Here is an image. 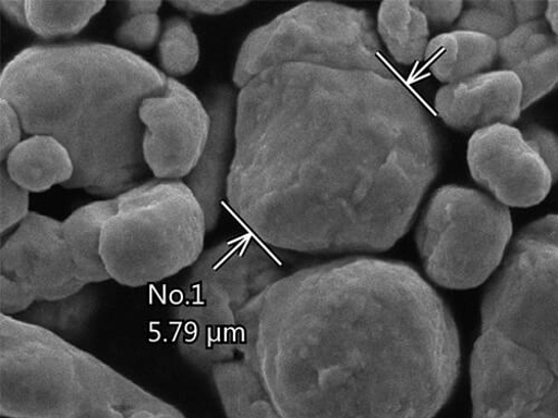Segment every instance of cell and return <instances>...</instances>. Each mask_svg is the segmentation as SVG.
Returning <instances> with one entry per match:
<instances>
[{
  "mask_svg": "<svg viewBox=\"0 0 558 418\" xmlns=\"http://www.w3.org/2000/svg\"><path fill=\"white\" fill-rule=\"evenodd\" d=\"M546 4L536 0L470 2L463 9L456 29L483 34L499 41L520 26L543 19Z\"/></svg>",
  "mask_w": 558,
  "mask_h": 418,
  "instance_id": "23",
  "label": "cell"
},
{
  "mask_svg": "<svg viewBox=\"0 0 558 418\" xmlns=\"http://www.w3.org/2000/svg\"><path fill=\"white\" fill-rule=\"evenodd\" d=\"M435 106L448 126L475 133L517 122L523 111V87L513 72H486L444 86Z\"/></svg>",
  "mask_w": 558,
  "mask_h": 418,
  "instance_id": "15",
  "label": "cell"
},
{
  "mask_svg": "<svg viewBox=\"0 0 558 418\" xmlns=\"http://www.w3.org/2000/svg\"><path fill=\"white\" fill-rule=\"evenodd\" d=\"M158 14L132 16L117 30V40L125 48L148 50L158 41L161 34Z\"/></svg>",
  "mask_w": 558,
  "mask_h": 418,
  "instance_id": "28",
  "label": "cell"
},
{
  "mask_svg": "<svg viewBox=\"0 0 558 418\" xmlns=\"http://www.w3.org/2000/svg\"><path fill=\"white\" fill-rule=\"evenodd\" d=\"M31 213L29 193L21 187L2 165L0 174V230L2 235L17 228Z\"/></svg>",
  "mask_w": 558,
  "mask_h": 418,
  "instance_id": "27",
  "label": "cell"
},
{
  "mask_svg": "<svg viewBox=\"0 0 558 418\" xmlns=\"http://www.w3.org/2000/svg\"><path fill=\"white\" fill-rule=\"evenodd\" d=\"M117 205V198L92 202L62 221L65 243L85 286L111 281L101 245L105 224L116 212Z\"/></svg>",
  "mask_w": 558,
  "mask_h": 418,
  "instance_id": "20",
  "label": "cell"
},
{
  "mask_svg": "<svg viewBox=\"0 0 558 418\" xmlns=\"http://www.w3.org/2000/svg\"><path fill=\"white\" fill-rule=\"evenodd\" d=\"M523 133L526 143L548 169L553 182L558 181V134L538 125H531Z\"/></svg>",
  "mask_w": 558,
  "mask_h": 418,
  "instance_id": "29",
  "label": "cell"
},
{
  "mask_svg": "<svg viewBox=\"0 0 558 418\" xmlns=\"http://www.w3.org/2000/svg\"><path fill=\"white\" fill-rule=\"evenodd\" d=\"M174 308V344L191 365L211 371L238 357L239 315L209 285L189 279Z\"/></svg>",
  "mask_w": 558,
  "mask_h": 418,
  "instance_id": "13",
  "label": "cell"
},
{
  "mask_svg": "<svg viewBox=\"0 0 558 418\" xmlns=\"http://www.w3.org/2000/svg\"><path fill=\"white\" fill-rule=\"evenodd\" d=\"M77 351L38 324L0 315V414L70 418L80 392Z\"/></svg>",
  "mask_w": 558,
  "mask_h": 418,
  "instance_id": "8",
  "label": "cell"
},
{
  "mask_svg": "<svg viewBox=\"0 0 558 418\" xmlns=\"http://www.w3.org/2000/svg\"><path fill=\"white\" fill-rule=\"evenodd\" d=\"M36 304L35 297L27 290L12 279L0 275V315L16 317Z\"/></svg>",
  "mask_w": 558,
  "mask_h": 418,
  "instance_id": "31",
  "label": "cell"
},
{
  "mask_svg": "<svg viewBox=\"0 0 558 418\" xmlns=\"http://www.w3.org/2000/svg\"><path fill=\"white\" fill-rule=\"evenodd\" d=\"M498 59L522 83L523 111L558 88V38L544 17L499 40Z\"/></svg>",
  "mask_w": 558,
  "mask_h": 418,
  "instance_id": "18",
  "label": "cell"
},
{
  "mask_svg": "<svg viewBox=\"0 0 558 418\" xmlns=\"http://www.w3.org/2000/svg\"><path fill=\"white\" fill-rule=\"evenodd\" d=\"M482 330L532 352L558 374V214L510 244L482 305Z\"/></svg>",
  "mask_w": 558,
  "mask_h": 418,
  "instance_id": "6",
  "label": "cell"
},
{
  "mask_svg": "<svg viewBox=\"0 0 558 418\" xmlns=\"http://www.w3.org/2000/svg\"><path fill=\"white\" fill-rule=\"evenodd\" d=\"M101 251L111 281L143 288L194 267L204 254V211L187 184L149 180L117 198Z\"/></svg>",
  "mask_w": 558,
  "mask_h": 418,
  "instance_id": "4",
  "label": "cell"
},
{
  "mask_svg": "<svg viewBox=\"0 0 558 418\" xmlns=\"http://www.w3.org/2000/svg\"><path fill=\"white\" fill-rule=\"evenodd\" d=\"M378 34L390 56L402 65L425 59L430 25L414 2H384L378 13Z\"/></svg>",
  "mask_w": 558,
  "mask_h": 418,
  "instance_id": "22",
  "label": "cell"
},
{
  "mask_svg": "<svg viewBox=\"0 0 558 418\" xmlns=\"http://www.w3.org/2000/svg\"><path fill=\"white\" fill-rule=\"evenodd\" d=\"M232 210L266 245L376 254L411 228L440 167L430 115L392 75L269 69L238 96Z\"/></svg>",
  "mask_w": 558,
  "mask_h": 418,
  "instance_id": "1",
  "label": "cell"
},
{
  "mask_svg": "<svg viewBox=\"0 0 558 418\" xmlns=\"http://www.w3.org/2000/svg\"><path fill=\"white\" fill-rule=\"evenodd\" d=\"M162 5L160 0H131L126 3L130 16L157 14Z\"/></svg>",
  "mask_w": 558,
  "mask_h": 418,
  "instance_id": "35",
  "label": "cell"
},
{
  "mask_svg": "<svg viewBox=\"0 0 558 418\" xmlns=\"http://www.w3.org/2000/svg\"><path fill=\"white\" fill-rule=\"evenodd\" d=\"M291 272L286 260L254 238L242 236L204 251L190 279L213 287L240 317L256 298Z\"/></svg>",
  "mask_w": 558,
  "mask_h": 418,
  "instance_id": "14",
  "label": "cell"
},
{
  "mask_svg": "<svg viewBox=\"0 0 558 418\" xmlns=\"http://www.w3.org/2000/svg\"><path fill=\"white\" fill-rule=\"evenodd\" d=\"M544 16L551 32L558 38V2H547Z\"/></svg>",
  "mask_w": 558,
  "mask_h": 418,
  "instance_id": "36",
  "label": "cell"
},
{
  "mask_svg": "<svg viewBox=\"0 0 558 418\" xmlns=\"http://www.w3.org/2000/svg\"><path fill=\"white\" fill-rule=\"evenodd\" d=\"M0 275L23 286L37 303L62 300L86 287L77 276L62 221L37 212L28 214L0 250Z\"/></svg>",
  "mask_w": 558,
  "mask_h": 418,
  "instance_id": "12",
  "label": "cell"
},
{
  "mask_svg": "<svg viewBox=\"0 0 558 418\" xmlns=\"http://www.w3.org/2000/svg\"><path fill=\"white\" fill-rule=\"evenodd\" d=\"M473 418H558V374L532 352L484 331L471 361Z\"/></svg>",
  "mask_w": 558,
  "mask_h": 418,
  "instance_id": "9",
  "label": "cell"
},
{
  "mask_svg": "<svg viewBox=\"0 0 558 418\" xmlns=\"http://www.w3.org/2000/svg\"><path fill=\"white\" fill-rule=\"evenodd\" d=\"M203 103L210 116V131L205 149L185 184L199 202L207 230L216 228L232 160L235 156L238 96L234 88L219 84L208 88Z\"/></svg>",
  "mask_w": 558,
  "mask_h": 418,
  "instance_id": "16",
  "label": "cell"
},
{
  "mask_svg": "<svg viewBox=\"0 0 558 418\" xmlns=\"http://www.w3.org/2000/svg\"><path fill=\"white\" fill-rule=\"evenodd\" d=\"M468 160L473 179L506 207H534L548 196L554 183L523 133L511 125L475 132Z\"/></svg>",
  "mask_w": 558,
  "mask_h": 418,
  "instance_id": "11",
  "label": "cell"
},
{
  "mask_svg": "<svg viewBox=\"0 0 558 418\" xmlns=\"http://www.w3.org/2000/svg\"><path fill=\"white\" fill-rule=\"evenodd\" d=\"M159 57L163 71L174 77L192 73L201 58L197 35L189 21L170 19L159 40Z\"/></svg>",
  "mask_w": 558,
  "mask_h": 418,
  "instance_id": "25",
  "label": "cell"
},
{
  "mask_svg": "<svg viewBox=\"0 0 558 418\" xmlns=\"http://www.w3.org/2000/svg\"><path fill=\"white\" fill-rule=\"evenodd\" d=\"M497 59V40L459 29L433 38L425 56L430 72L446 85L488 72Z\"/></svg>",
  "mask_w": 558,
  "mask_h": 418,
  "instance_id": "19",
  "label": "cell"
},
{
  "mask_svg": "<svg viewBox=\"0 0 558 418\" xmlns=\"http://www.w3.org/2000/svg\"><path fill=\"white\" fill-rule=\"evenodd\" d=\"M167 81L114 45H34L4 67L0 96L17 111L25 133L53 136L66 148L74 175L64 188L114 199L151 172L140 108L161 95Z\"/></svg>",
  "mask_w": 558,
  "mask_h": 418,
  "instance_id": "3",
  "label": "cell"
},
{
  "mask_svg": "<svg viewBox=\"0 0 558 418\" xmlns=\"http://www.w3.org/2000/svg\"><path fill=\"white\" fill-rule=\"evenodd\" d=\"M22 120L14 107L0 99V157L7 161L10 153L22 143Z\"/></svg>",
  "mask_w": 558,
  "mask_h": 418,
  "instance_id": "30",
  "label": "cell"
},
{
  "mask_svg": "<svg viewBox=\"0 0 558 418\" xmlns=\"http://www.w3.org/2000/svg\"><path fill=\"white\" fill-rule=\"evenodd\" d=\"M83 291L72 297L48 303H37L34 318L29 321L59 335V331L77 329L92 312V302L83 297Z\"/></svg>",
  "mask_w": 558,
  "mask_h": 418,
  "instance_id": "26",
  "label": "cell"
},
{
  "mask_svg": "<svg viewBox=\"0 0 558 418\" xmlns=\"http://www.w3.org/2000/svg\"><path fill=\"white\" fill-rule=\"evenodd\" d=\"M415 7L426 16L430 27L446 28L458 22L462 11L461 2H436V0H425V2H414Z\"/></svg>",
  "mask_w": 558,
  "mask_h": 418,
  "instance_id": "32",
  "label": "cell"
},
{
  "mask_svg": "<svg viewBox=\"0 0 558 418\" xmlns=\"http://www.w3.org/2000/svg\"><path fill=\"white\" fill-rule=\"evenodd\" d=\"M227 418H435L461 349L439 294L411 266L353 257L292 271L239 317Z\"/></svg>",
  "mask_w": 558,
  "mask_h": 418,
  "instance_id": "2",
  "label": "cell"
},
{
  "mask_svg": "<svg viewBox=\"0 0 558 418\" xmlns=\"http://www.w3.org/2000/svg\"><path fill=\"white\" fill-rule=\"evenodd\" d=\"M0 9H2L5 17L13 24L28 28L26 0H2Z\"/></svg>",
  "mask_w": 558,
  "mask_h": 418,
  "instance_id": "34",
  "label": "cell"
},
{
  "mask_svg": "<svg viewBox=\"0 0 558 418\" xmlns=\"http://www.w3.org/2000/svg\"><path fill=\"white\" fill-rule=\"evenodd\" d=\"M80 392L70 418H185L174 405L78 348Z\"/></svg>",
  "mask_w": 558,
  "mask_h": 418,
  "instance_id": "17",
  "label": "cell"
},
{
  "mask_svg": "<svg viewBox=\"0 0 558 418\" xmlns=\"http://www.w3.org/2000/svg\"><path fill=\"white\" fill-rule=\"evenodd\" d=\"M511 237L508 207L459 185H446L435 193L415 232L427 275L453 291L485 284L500 268Z\"/></svg>",
  "mask_w": 558,
  "mask_h": 418,
  "instance_id": "7",
  "label": "cell"
},
{
  "mask_svg": "<svg viewBox=\"0 0 558 418\" xmlns=\"http://www.w3.org/2000/svg\"><path fill=\"white\" fill-rule=\"evenodd\" d=\"M171 4L184 12L216 16L239 10L247 5V2H242V0H175Z\"/></svg>",
  "mask_w": 558,
  "mask_h": 418,
  "instance_id": "33",
  "label": "cell"
},
{
  "mask_svg": "<svg viewBox=\"0 0 558 418\" xmlns=\"http://www.w3.org/2000/svg\"><path fill=\"white\" fill-rule=\"evenodd\" d=\"M11 177L28 193L65 185L74 175V163L66 148L50 135H31L5 161Z\"/></svg>",
  "mask_w": 558,
  "mask_h": 418,
  "instance_id": "21",
  "label": "cell"
},
{
  "mask_svg": "<svg viewBox=\"0 0 558 418\" xmlns=\"http://www.w3.org/2000/svg\"><path fill=\"white\" fill-rule=\"evenodd\" d=\"M287 64L391 75L375 21L365 11L335 3H305L254 29L242 45L232 81L241 89Z\"/></svg>",
  "mask_w": 558,
  "mask_h": 418,
  "instance_id": "5",
  "label": "cell"
},
{
  "mask_svg": "<svg viewBox=\"0 0 558 418\" xmlns=\"http://www.w3.org/2000/svg\"><path fill=\"white\" fill-rule=\"evenodd\" d=\"M145 126L144 156L160 180L187 177L196 167L208 139L210 116L194 91L173 77L159 96L140 108Z\"/></svg>",
  "mask_w": 558,
  "mask_h": 418,
  "instance_id": "10",
  "label": "cell"
},
{
  "mask_svg": "<svg viewBox=\"0 0 558 418\" xmlns=\"http://www.w3.org/2000/svg\"><path fill=\"white\" fill-rule=\"evenodd\" d=\"M105 7L102 0H26L28 28L45 39L73 36Z\"/></svg>",
  "mask_w": 558,
  "mask_h": 418,
  "instance_id": "24",
  "label": "cell"
}]
</instances>
